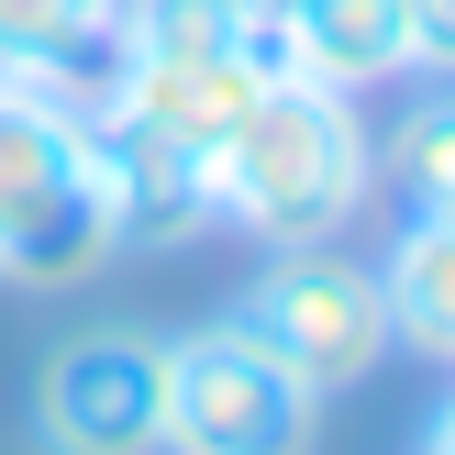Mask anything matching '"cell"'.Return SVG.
Returning <instances> with one entry per match:
<instances>
[{
	"label": "cell",
	"mask_w": 455,
	"mask_h": 455,
	"mask_svg": "<svg viewBox=\"0 0 455 455\" xmlns=\"http://www.w3.org/2000/svg\"><path fill=\"white\" fill-rule=\"evenodd\" d=\"M278 44H289V78L355 100V89L411 67V0H289Z\"/></svg>",
	"instance_id": "obj_9"
},
{
	"label": "cell",
	"mask_w": 455,
	"mask_h": 455,
	"mask_svg": "<svg viewBox=\"0 0 455 455\" xmlns=\"http://www.w3.org/2000/svg\"><path fill=\"white\" fill-rule=\"evenodd\" d=\"M34 455H167V333L89 323L34 367Z\"/></svg>",
	"instance_id": "obj_5"
},
{
	"label": "cell",
	"mask_w": 455,
	"mask_h": 455,
	"mask_svg": "<svg viewBox=\"0 0 455 455\" xmlns=\"http://www.w3.org/2000/svg\"><path fill=\"white\" fill-rule=\"evenodd\" d=\"M234 323L256 333L278 367H300L311 389H367L378 367H389V289H378V267H355L345 244H278L267 256V278L234 300Z\"/></svg>",
	"instance_id": "obj_4"
},
{
	"label": "cell",
	"mask_w": 455,
	"mask_h": 455,
	"mask_svg": "<svg viewBox=\"0 0 455 455\" xmlns=\"http://www.w3.org/2000/svg\"><path fill=\"white\" fill-rule=\"evenodd\" d=\"M89 156H100V212H111V256H189L222 222L212 200V156L178 133L133 123V111H89Z\"/></svg>",
	"instance_id": "obj_6"
},
{
	"label": "cell",
	"mask_w": 455,
	"mask_h": 455,
	"mask_svg": "<svg viewBox=\"0 0 455 455\" xmlns=\"http://www.w3.org/2000/svg\"><path fill=\"white\" fill-rule=\"evenodd\" d=\"M267 78H278V67L244 56V44H234V56H123V78H111L100 111H133V123H156V133H178V145L212 156Z\"/></svg>",
	"instance_id": "obj_8"
},
{
	"label": "cell",
	"mask_w": 455,
	"mask_h": 455,
	"mask_svg": "<svg viewBox=\"0 0 455 455\" xmlns=\"http://www.w3.org/2000/svg\"><path fill=\"white\" fill-rule=\"evenodd\" d=\"M111 267V212H100V156L89 111L0 78V289H89Z\"/></svg>",
	"instance_id": "obj_2"
},
{
	"label": "cell",
	"mask_w": 455,
	"mask_h": 455,
	"mask_svg": "<svg viewBox=\"0 0 455 455\" xmlns=\"http://www.w3.org/2000/svg\"><path fill=\"white\" fill-rule=\"evenodd\" d=\"M378 189V133L345 89L267 78L244 100V123L212 145V200L234 234L256 244H333Z\"/></svg>",
	"instance_id": "obj_1"
},
{
	"label": "cell",
	"mask_w": 455,
	"mask_h": 455,
	"mask_svg": "<svg viewBox=\"0 0 455 455\" xmlns=\"http://www.w3.org/2000/svg\"><path fill=\"white\" fill-rule=\"evenodd\" d=\"M378 289H389V333H400V345H411V355H444V367H455V200L411 212V234L389 244Z\"/></svg>",
	"instance_id": "obj_10"
},
{
	"label": "cell",
	"mask_w": 455,
	"mask_h": 455,
	"mask_svg": "<svg viewBox=\"0 0 455 455\" xmlns=\"http://www.w3.org/2000/svg\"><path fill=\"white\" fill-rule=\"evenodd\" d=\"M234 12H244V22H267V34H278V22H289V0H234Z\"/></svg>",
	"instance_id": "obj_14"
},
{
	"label": "cell",
	"mask_w": 455,
	"mask_h": 455,
	"mask_svg": "<svg viewBox=\"0 0 455 455\" xmlns=\"http://www.w3.org/2000/svg\"><path fill=\"white\" fill-rule=\"evenodd\" d=\"M0 78L100 111L123 78V0H0Z\"/></svg>",
	"instance_id": "obj_7"
},
{
	"label": "cell",
	"mask_w": 455,
	"mask_h": 455,
	"mask_svg": "<svg viewBox=\"0 0 455 455\" xmlns=\"http://www.w3.org/2000/svg\"><path fill=\"white\" fill-rule=\"evenodd\" d=\"M311 434L323 389L278 367L234 311L167 345V455H311Z\"/></svg>",
	"instance_id": "obj_3"
},
{
	"label": "cell",
	"mask_w": 455,
	"mask_h": 455,
	"mask_svg": "<svg viewBox=\"0 0 455 455\" xmlns=\"http://www.w3.org/2000/svg\"><path fill=\"white\" fill-rule=\"evenodd\" d=\"M411 67L455 78V0H411Z\"/></svg>",
	"instance_id": "obj_12"
},
{
	"label": "cell",
	"mask_w": 455,
	"mask_h": 455,
	"mask_svg": "<svg viewBox=\"0 0 455 455\" xmlns=\"http://www.w3.org/2000/svg\"><path fill=\"white\" fill-rule=\"evenodd\" d=\"M378 167H389V189L411 200V212H434V200H455V78H444V89H422V100H411V111L389 123Z\"/></svg>",
	"instance_id": "obj_11"
},
{
	"label": "cell",
	"mask_w": 455,
	"mask_h": 455,
	"mask_svg": "<svg viewBox=\"0 0 455 455\" xmlns=\"http://www.w3.org/2000/svg\"><path fill=\"white\" fill-rule=\"evenodd\" d=\"M422 455H455V400H444L434 422H422Z\"/></svg>",
	"instance_id": "obj_13"
}]
</instances>
